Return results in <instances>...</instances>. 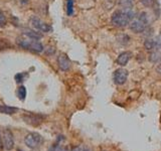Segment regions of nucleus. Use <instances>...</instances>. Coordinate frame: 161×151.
<instances>
[{
  "mask_svg": "<svg viewBox=\"0 0 161 151\" xmlns=\"http://www.w3.org/2000/svg\"><path fill=\"white\" fill-rule=\"evenodd\" d=\"M17 44L19 47H21L22 48L28 49V50H32L35 53H42L43 50V45L38 42L36 39H24V38H18L16 40Z\"/></svg>",
  "mask_w": 161,
  "mask_h": 151,
  "instance_id": "7ed1b4c3",
  "label": "nucleus"
},
{
  "mask_svg": "<svg viewBox=\"0 0 161 151\" xmlns=\"http://www.w3.org/2000/svg\"><path fill=\"white\" fill-rule=\"evenodd\" d=\"M17 96L19 97L20 100H24L25 97H26V89H25L24 86H21L19 87L17 90Z\"/></svg>",
  "mask_w": 161,
  "mask_h": 151,
  "instance_id": "dca6fc26",
  "label": "nucleus"
},
{
  "mask_svg": "<svg viewBox=\"0 0 161 151\" xmlns=\"http://www.w3.org/2000/svg\"><path fill=\"white\" fill-rule=\"evenodd\" d=\"M23 119L25 120V122L31 125H38L40 122H42V118L37 115H26L23 116Z\"/></svg>",
  "mask_w": 161,
  "mask_h": 151,
  "instance_id": "9b49d317",
  "label": "nucleus"
},
{
  "mask_svg": "<svg viewBox=\"0 0 161 151\" xmlns=\"http://www.w3.org/2000/svg\"><path fill=\"white\" fill-rule=\"evenodd\" d=\"M15 81H16L17 83H21L23 81V74H17L15 76Z\"/></svg>",
  "mask_w": 161,
  "mask_h": 151,
  "instance_id": "4be33fe9",
  "label": "nucleus"
},
{
  "mask_svg": "<svg viewBox=\"0 0 161 151\" xmlns=\"http://www.w3.org/2000/svg\"><path fill=\"white\" fill-rule=\"evenodd\" d=\"M134 17L133 12L131 9H122V10H116L112 15V23L115 26L118 27H124Z\"/></svg>",
  "mask_w": 161,
  "mask_h": 151,
  "instance_id": "f257e3e1",
  "label": "nucleus"
},
{
  "mask_svg": "<svg viewBox=\"0 0 161 151\" xmlns=\"http://www.w3.org/2000/svg\"><path fill=\"white\" fill-rule=\"evenodd\" d=\"M2 147H3V143H2V140H1V137H0V151L2 150Z\"/></svg>",
  "mask_w": 161,
  "mask_h": 151,
  "instance_id": "5701e85b",
  "label": "nucleus"
},
{
  "mask_svg": "<svg viewBox=\"0 0 161 151\" xmlns=\"http://www.w3.org/2000/svg\"><path fill=\"white\" fill-rule=\"evenodd\" d=\"M148 25V18L147 14L145 12H141L138 15H134V17L129 23L130 29L135 33L143 32Z\"/></svg>",
  "mask_w": 161,
  "mask_h": 151,
  "instance_id": "f03ea898",
  "label": "nucleus"
},
{
  "mask_svg": "<svg viewBox=\"0 0 161 151\" xmlns=\"http://www.w3.org/2000/svg\"><path fill=\"white\" fill-rule=\"evenodd\" d=\"M67 13L68 15H73L74 13V0H67Z\"/></svg>",
  "mask_w": 161,
  "mask_h": 151,
  "instance_id": "f3484780",
  "label": "nucleus"
},
{
  "mask_svg": "<svg viewBox=\"0 0 161 151\" xmlns=\"http://www.w3.org/2000/svg\"><path fill=\"white\" fill-rule=\"evenodd\" d=\"M17 111H18L17 108L9 107V106H5V105H0V113H2V114L12 115V114H14V113H16Z\"/></svg>",
  "mask_w": 161,
  "mask_h": 151,
  "instance_id": "f8f14e48",
  "label": "nucleus"
},
{
  "mask_svg": "<svg viewBox=\"0 0 161 151\" xmlns=\"http://www.w3.org/2000/svg\"><path fill=\"white\" fill-rule=\"evenodd\" d=\"M160 43L157 42V40H154V39H146L145 42H144V47L147 50H153L156 47H158Z\"/></svg>",
  "mask_w": 161,
  "mask_h": 151,
  "instance_id": "4468645a",
  "label": "nucleus"
},
{
  "mask_svg": "<svg viewBox=\"0 0 161 151\" xmlns=\"http://www.w3.org/2000/svg\"><path fill=\"white\" fill-rule=\"evenodd\" d=\"M17 151H22V150H20V149H18V150H17Z\"/></svg>",
  "mask_w": 161,
  "mask_h": 151,
  "instance_id": "b1692460",
  "label": "nucleus"
},
{
  "mask_svg": "<svg viewBox=\"0 0 161 151\" xmlns=\"http://www.w3.org/2000/svg\"><path fill=\"white\" fill-rule=\"evenodd\" d=\"M58 64L59 69L64 70V72H67L70 68V60L67 55L64 53L59 54V57L58 58Z\"/></svg>",
  "mask_w": 161,
  "mask_h": 151,
  "instance_id": "6e6552de",
  "label": "nucleus"
},
{
  "mask_svg": "<svg viewBox=\"0 0 161 151\" xmlns=\"http://www.w3.org/2000/svg\"><path fill=\"white\" fill-rule=\"evenodd\" d=\"M130 58H131V53H129V52H124V53H122L118 57V59H117V64L119 65H122V67H124V65H126V64H128Z\"/></svg>",
  "mask_w": 161,
  "mask_h": 151,
  "instance_id": "9d476101",
  "label": "nucleus"
},
{
  "mask_svg": "<svg viewBox=\"0 0 161 151\" xmlns=\"http://www.w3.org/2000/svg\"><path fill=\"white\" fill-rule=\"evenodd\" d=\"M72 151H90L88 148H86L85 146H77L74 149H72Z\"/></svg>",
  "mask_w": 161,
  "mask_h": 151,
  "instance_id": "412c9836",
  "label": "nucleus"
},
{
  "mask_svg": "<svg viewBox=\"0 0 161 151\" xmlns=\"http://www.w3.org/2000/svg\"><path fill=\"white\" fill-rule=\"evenodd\" d=\"M149 59H150V62H152V63L161 62V44H159L158 47H156L153 50H151Z\"/></svg>",
  "mask_w": 161,
  "mask_h": 151,
  "instance_id": "1a4fd4ad",
  "label": "nucleus"
},
{
  "mask_svg": "<svg viewBox=\"0 0 161 151\" xmlns=\"http://www.w3.org/2000/svg\"><path fill=\"white\" fill-rule=\"evenodd\" d=\"M5 22H6V19H5V16H4L3 12L1 11V10H0V26L4 25Z\"/></svg>",
  "mask_w": 161,
  "mask_h": 151,
  "instance_id": "aec40b11",
  "label": "nucleus"
},
{
  "mask_svg": "<svg viewBox=\"0 0 161 151\" xmlns=\"http://www.w3.org/2000/svg\"><path fill=\"white\" fill-rule=\"evenodd\" d=\"M30 23H31L32 26L37 29L38 31H42V32H50L53 30L52 26L49 24L43 22L42 20H40L37 17H31L30 18Z\"/></svg>",
  "mask_w": 161,
  "mask_h": 151,
  "instance_id": "39448f33",
  "label": "nucleus"
},
{
  "mask_svg": "<svg viewBox=\"0 0 161 151\" xmlns=\"http://www.w3.org/2000/svg\"><path fill=\"white\" fill-rule=\"evenodd\" d=\"M141 2L145 7H152L155 5V0H141Z\"/></svg>",
  "mask_w": 161,
  "mask_h": 151,
  "instance_id": "a211bd4d",
  "label": "nucleus"
},
{
  "mask_svg": "<svg viewBox=\"0 0 161 151\" xmlns=\"http://www.w3.org/2000/svg\"><path fill=\"white\" fill-rule=\"evenodd\" d=\"M23 33L26 35V36H28L29 38H31V39H40L42 38V34L36 32V31H34V30H31V29H23Z\"/></svg>",
  "mask_w": 161,
  "mask_h": 151,
  "instance_id": "ddd939ff",
  "label": "nucleus"
},
{
  "mask_svg": "<svg viewBox=\"0 0 161 151\" xmlns=\"http://www.w3.org/2000/svg\"><path fill=\"white\" fill-rule=\"evenodd\" d=\"M47 151H67L64 147H62L60 145H53V147H50Z\"/></svg>",
  "mask_w": 161,
  "mask_h": 151,
  "instance_id": "6ab92c4d",
  "label": "nucleus"
},
{
  "mask_svg": "<svg viewBox=\"0 0 161 151\" xmlns=\"http://www.w3.org/2000/svg\"><path fill=\"white\" fill-rule=\"evenodd\" d=\"M2 143L3 147L6 150H11L14 147V139L11 131L9 129H4L2 134Z\"/></svg>",
  "mask_w": 161,
  "mask_h": 151,
  "instance_id": "423d86ee",
  "label": "nucleus"
},
{
  "mask_svg": "<svg viewBox=\"0 0 161 151\" xmlns=\"http://www.w3.org/2000/svg\"><path fill=\"white\" fill-rule=\"evenodd\" d=\"M128 78V72L124 69H118L114 72L113 75V80L115 84L117 85H123L126 83Z\"/></svg>",
  "mask_w": 161,
  "mask_h": 151,
  "instance_id": "0eeeda50",
  "label": "nucleus"
},
{
  "mask_svg": "<svg viewBox=\"0 0 161 151\" xmlns=\"http://www.w3.org/2000/svg\"><path fill=\"white\" fill-rule=\"evenodd\" d=\"M118 3L123 9H131L133 6V0H118Z\"/></svg>",
  "mask_w": 161,
  "mask_h": 151,
  "instance_id": "2eb2a0df",
  "label": "nucleus"
},
{
  "mask_svg": "<svg viewBox=\"0 0 161 151\" xmlns=\"http://www.w3.org/2000/svg\"><path fill=\"white\" fill-rule=\"evenodd\" d=\"M42 142H43V139L42 137V135L36 132L29 133L25 136V138H24L25 145H26L28 148H31V149H35L39 147V146L42 144Z\"/></svg>",
  "mask_w": 161,
  "mask_h": 151,
  "instance_id": "20e7f679",
  "label": "nucleus"
}]
</instances>
